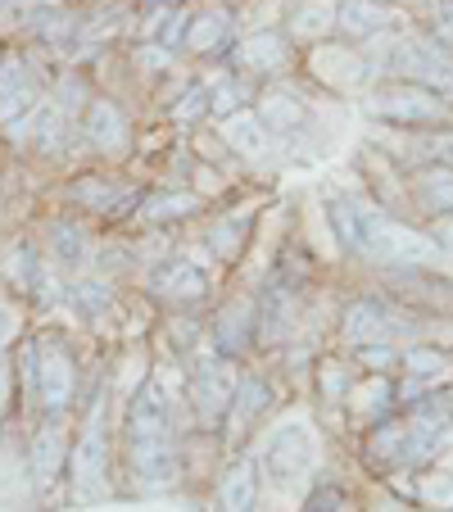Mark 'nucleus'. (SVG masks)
Masks as SVG:
<instances>
[{
    "label": "nucleus",
    "mask_w": 453,
    "mask_h": 512,
    "mask_svg": "<svg viewBox=\"0 0 453 512\" xmlns=\"http://www.w3.org/2000/svg\"><path fill=\"white\" fill-rule=\"evenodd\" d=\"M354 218H358L354 250L367 254V259H376V263H426L435 254V241H426V236H417V232H408V227L390 223L386 213L354 204Z\"/></svg>",
    "instance_id": "obj_1"
},
{
    "label": "nucleus",
    "mask_w": 453,
    "mask_h": 512,
    "mask_svg": "<svg viewBox=\"0 0 453 512\" xmlns=\"http://www.w3.org/2000/svg\"><path fill=\"white\" fill-rule=\"evenodd\" d=\"M367 109L376 118H386V123H404V127H435L449 118V100L440 91L422 87V82H390V87L372 91Z\"/></svg>",
    "instance_id": "obj_2"
},
{
    "label": "nucleus",
    "mask_w": 453,
    "mask_h": 512,
    "mask_svg": "<svg viewBox=\"0 0 453 512\" xmlns=\"http://www.w3.org/2000/svg\"><path fill=\"white\" fill-rule=\"evenodd\" d=\"M23 358H28V386H32V395H37L50 413L68 408V399H73V390H78V368H73L68 349L59 345V340H41V345L23 349Z\"/></svg>",
    "instance_id": "obj_3"
},
{
    "label": "nucleus",
    "mask_w": 453,
    "mask_h": 512,
    "mask_svg": "<svg viewBox=\"0 0 453 512\" xmlns=\"http://www.w3.org/2000/svg\"><path fill=\"white\" fill-rule=\"evenodd\" d=\"M395 73H408V82H422L431 91H453V55L426 37H404L386 59Z\"/></svg>",
    "instance_id": "obj_4"
},
{
    "label": "nucleus",
    "mask_w": 453,
    "mask_h": 512,
    "mask_svg": "<svg viewBox=\"0 0 453 512\" xmlns=\"http://www.w3.org/2000/svg\"><path fill=\"white\" fill-rule=\"evenodd\" d=\"M168 422H173V413H168V395L155 386V381H145V386L132 395V404H127V445L164 440Z\"/></svg>",
    "instance_id": "obj_5"
},
{
    "label": "nucleus",
    "mask_w": 453,
    "mask_h": 512,
    "mask_svg": "<svg viewBox=\"0 0 453 512\" xmlns=\"http://www.w3.org/2000/svg\"><path fill=\"white\" fill-rule=\"evenodd\" d=\"M313 463V440L304 426H286V431L272 435V445H268V472L277 476L281 485H290L299 472H309Z\"/></svg>",
    "instance_id": "obj_6"
},
{
    "label": "nucleus",
    "mask_w": 453,
    "mask_h": 512,
    "mask_svg": "<svg viewBox=\"0 0 453 512\" xmlns=\"http://www.w3.org/2000/svg\"><path fill=\"white\" fill-rule=\"evenodd\" d=\"M68 472H73V490H78L82 499L100 490V481H105V431H100V422H87L82 440L73 445Z\"/></svg>",
    "instance_id": "obj_7"
},
{
    "label": "nucleus",
    "mask_w": 453,
    "mask_h": 512,
    "mask_svg": "<svg viewBox=\"0 0 453 512\" xmlns=\"http://www.w3.org/2000/svg\"><path fill=\"white\" fill-rule=\"evenodd\" d=\"M127 454H132V472H136V481H141L145 490H159V485H168L177 476L173 435H164V440H141V445H127Z\"/></svg>",
    "instance_id": "obj_8"
},
{
    "label": "nucleus",
    "mask_w": 453,
    "mask_h": 512,
    "mask_svg": "<svg viewBox=\"0 0 453 512\" xmlns=\"http://www.w3.org/2000/svg\"><path fill=\"white\" fill-rule=\"evenodd\" d=\"M232 377L218 368V363H204L200 372H195V386H191V395H195V413H200V422L204 426H213V422H222V413L232 408Z\"/></svg>",
    "instance_id": "obj_9"
},
{
    "label": "nucleus",
    "mask_w": 453,
    "mask_h": 512,
    "mask_svg": "<svg viewBox=\"0 0 453 512\" xmlns=\"http://www.w3.org/2000/svg\"><path fill=\"white\" fill-rule=\"evenodd\" d=\"M87 141L96 150H109V155L127 145V118L114 100H91L87 105Z\"/></svg>",
    "instance_id": "obj_10"
},
{
    "label": "nucleus",
    "mask_w": 453,
    "mask_h": 512,
    "mask_svg": "<svg viewBox=\"0 0 453 512\" xmlns=\"http://www.w3.org/2000/svg\"><path fill=\"white\" fill-rule=\"evenodd\" d=\"M155 290L164 295V300L191 304V300H204V290H209V281H204V272L195 268V263L173 259V263H164V268L155 272Z\"/></svg>",
    "instance_id": "obj_11"
},
{
    "label": "nucleus",
    "mask_w": 453,
    "mask_h": 512,
    "mask_svg": "<svg viewBox=\"0 0 453 512\" xmlns=\"http://www.w3.org/2000/svg\"><path fill=\"white\" fill-rule=\"evenodd\" d=\"M386 23H390V10L381 0H345V5H336V28L345 32L349 41L376 37Z\"/></svg>",
    "instance_id": "obj_12"
},
{
    "label": "nucleus",
    "mask_w": 453,
    "mask_h": 512,
    "mask_svg": "<svg viewBox=\"0 0 453 512\" xmlns=\"http://www.w3.org/2000/svg\"><path fill=\"white\" fill-rule=\"evenodd\" d=\"M236 59H241V68H250V73H281L290 50H286V37H277V32H254V37H245L241 46H236Z\"/></svg>",
    "instance_id": "obj_13"
},
{
    "label": "nucleus",
    "mask_w": 453,
    "mask_h": 512,
    "mask_svg": "<svg viewBox=\"0 0 453 512\" xmlns=\"http://www.w3.org/2000/svg\"><path fill=\"white\" fill-rule=\"evenodd\" d=\"M259 508V472L254 463H236L218 485V512H254Z\"/></svg>",
    "instance_id": "obj_14"
},
{
    "label": "nucleus",
    "mask_w": 453,
    "mask_h": 512,
    "mask_svg": "<svg viewBox=\"0 0 453 512\" xmlns=\"http://www.w3.org/2000/svg\"><path fill=\"white\" fill-rule=\"evenodd\" d=\"M59 463H64V431L55 422H46L32 435V481H37V490H50V481L59 476Z\"/></svg>",
    "instance_id": "obj_15"
},
{
    "label": "nucleus",
    "mask_w": 453,
    "mask_h": 512,
    "mask_svg": "<svg viewBox=\"0 0 453 512\" xmlns=\"http://www.w3.org/2000/svg\"><path fill=\"white\" fill-rule=\"evenodd\" d=\"M32 145H37L41 155H59L68 141V109L59 105V100H50V105H37V114H32Z\"/></svg>",
    "instance_id": "obj_16"
},
{
    "label": "nucleus",
    "mask_w": 453,
    "mask_h": 512,
    "mask_svg": "<svg viewBox=\"0 0 453 512\" xmlns=\"http://www.w3.org/2000/svg\"><path fill=\"white\" fill-rule=\"evenodd\" d=\"M232 37V14L227 10H204L200 19L186 23V46L200 50V55H213L222 50V41Z\"/></svg>",
    "instance_id": "obj_17"
},
{
    "label": "nucleus",
    "mask_w": 453,
    "mask_h": 512,
    "mask_svg": "<svg viewBox=\"0 0 453 512\" xmlns=\"http://www.w3.org/2000/svg\"><path fill=\"white\" fill-rule=\"evenodd\" d=\"M386 309L376 300H354L345 309V336L354 340V345H372V340L386 336Z\"/></svg>",
    "instance_id": "obj_18"
},
{
    "label": "nucleus",
    "mask_w": 453,
    "mask_h": 512,
    "mask_svg": "<svg viewBox=\"0 0 453 512\" xmlns=\"http://www.w3.org/2000/svg\"><path fill=\"white\" fill-rule=\"evenodd\" d=\"M222 136L232 141V150H241L245 159H259L268 150V127L259 123V114H232L222 118Z\"/></svg>",
    "instance_id": "obj_19"
},
{
    "label": "nucleus",
    "mask_w": 453,
    "mask_h": 512,
    "mask_svg": "<svg viewBox=\"0 0 453 512\" xmlns=\"http://www.w3.org/2000/svg\"><path fill=\"white\" fill-rule=\"evenodd\" d=\"M336 28V5L331 0H304L295 14H290V32L304 41H322Z\"/></svg>",
    "instance_id": "obj_20"
},
{
    "label": "nucleus",
    "mask_w": 453,
    "mask_h": 512,
    "mask_svg": "<svg viewBox=\"0 0 453 512\" xmlns=\"http://www.w3.org/2000/svg\"><path fill=\"white\" fill-rule=\"evenodd\" d=\"M259 123L272 127V132H295V127H304V105L295 96H286V91H268Z\"/></svg>",
    "instance_id": "obj_21"
},
{
    "label": "nucleus",
    "mask_w": 453,
    "mask_h": 512,
    "mask_svg": "<svg viewBox=\"0 0 453 512\" xmlns=\"http://www.w3.org/2000/svg\"><path fill=\"white\" fill-rule=\"evenodd\" d=\"M268 408V386H263L259 377H245L241 386L232 390V422H241V426H250L254 417Z\"/></svg>",
    "instance_id": "obj_22"
},
{
    "label": "nucleus",
    "mask_w": 453,
    "mask_h": 512,
    "mask_svg": "<svg viewBox=\"0 0 453 512\" xmlns=\"http://www.w3.org/2000/svg\"><path fill=\"white\" fill-rule=\"evenodd\" d=\"M417 191H422V200L431 204V209H453V168H431V173H422V182H417Z\"/></svg>",
    "instance_id": "obj_23"
},
{
    "label": "nucleus",
    "mask_w": 453,
    "mask_h": 512,
    "mask_svg": "<svg viewBox=\"0 0 453 512\" xmlns=\"http://www.w3.org/2000/svg\"><path fill=\"white\" fill-rule=\"evenodd\" d=\"M73 200L78 204H87V209H100V213H109L118 204V186L109 182V177H82L78 186H73Z\"/></svg>",
    "instance_id": "obj_24"
},
{
    "label": "nucleus",
    "mask_w": 453,
    "mask_h": 512,
    "mask_svg": "<svg viewBox=\"0 0 453 512\" xmlns=\"http://www.w3.org/2000/svg\"><path fill=\"white\" fill-rule=\"evenodd\" d=\"M50 250L59 254V263H78L82 254H87V236H82L78 223H59L55 232H50Z\"/></svg>",
    "instance_id": "obj_25"
},
{
    "label": "nucleus",
    "mask_w": 453,
    "mask_h": 512,
    "mask_svg": "<svg viewBox=\"0 0 453 512\" xmlns=\"http://www.w3.org/2000/svg\"><path fill=\"white\" fill-rule=\"evenodd\" d=\"M195 209H200V200H195V195H159V200L145 204L141 218H150V223H173V218L195 213Z\"/></svg>",
    "instance_id": "obj_26"
},
{
    "label": "nucleus",
    "mask_w": 453,
    "mask_h": 512,
    "mask_svg": "<svg viewBox=\"0 0 453 512\" xmlns=\"http://www.w3.org/2000/svg\"><path fill=\"white\" fill-rule=\"evenodd\" d=\"M28 59H0V100H10L14 91L28 87Z\"/></svg>",
    "instance_id": "obj_27"
},
{
    "label": "nucleus",
    "mask_w": 453,
    "mask_h": 512,
    "mask_svg": "<svg viewBox=\"0 0 453 512\" xmlns=\"http://www.w3.org/2000/svg\"><path fill=\"white\" fill-rule=\"evenodd\" d=\"M32 28H37L41 32V41H64L68 37V32H73V19H68V14L64 10H41L37 14V23H32Z\"/></svg>",
    "instance_id": "obj_28"
},
{
    "label": "nucleus",
    "mask_w": 453,
    "mask_h": 512,
    "mask_svg": "<svg viewBox=\"0 0 453 512\" xmlns=\"http://www.w3.org/2000/svg\"><path fill=\"white\" fill-rule=\"evenodd\" d=\"M78 309L91 313V318L109 309V286H105V281H82V286H78Z\"/></svg>",
    "instance_id": "obj_29"
},
{
    "label": "nucleus",
    "mask_w": 453,
    "mask_h": 512,
    "mask_svg": "<svg viewBox=\"0 0 453 512\" xmlns=\"http://www.w3.org/2000/svg\"><path fill=\"white\" fill-rule=\"evenodd\" d=\"M218 340H222V349H232V345H245V327H250V313H236V309H227L222 313V322H218Z\"/></svg>",
    "instance_id": "obj_30"
},
{
    "label": "nucleus",
    "mask_w": 453,
    "mask_h": 512,
    "mask_svg": "<svg viewBox=\"0 0 453 512\" xmlns=\"http://www.w3.org/2000/svg\"><path fill=\"white\" fill-rule=\"evenodd\" d=\"M123 5H109V10H100L96 14V19H91L87 23V37H96V41H105V37H114V28H118V23H123Z\"/></svg>",
    "instance_id": "obj_31"
},
{
    "label": "nucleus",
    "mask_w": 453,
    "mask_h": 512,
    "mask_svg": "<svg viewBox=\"0 0 453 512\" xmlns=\"http://www.w3.org/2000/svg\"><path fill=\"white\" fill-rule=\"evenodd\" d=\"M204 109H209V91L191 87V91H186V96H182V100H177V105H173V114L182 118V123H191V118H200Z\"/></svg>",
    "instance_id": "obj_32"
},
{
    "label": "nucleus",
    "mask_w": 453,
    "mask_h": 512,
    "mask_svg": "<svg viewBox=\"0 0 453 512\" xmlns=\"http://www.w3.org/2000/svg\"><path fill=\"white\" fill-rule=\"evenodd\" d=\"M209 105H213L218 118H232L236 109H241V91H236V82H222V87L209 96Z\"/></svg>",
    "instance_id": "obj_33"
},
{
    "label": "nucleus",
    "mask_w": 453,
    "mask_h": 512,
    "mask_svg": "<svg viewBox=\"0 0 453 512\" xmlns=\"http://www.w3.org/2000/svg\"><path fill=\"white\" fill-rule=\"evenodd\" d=\"M304 512H340V490H336V485H322V490H313L309 503H304Z\"/></svg>",
    "instance_id": "obj_34"
},
{
    "label": "nucleus",
    "mask_w": 453,
    "mask_h": 512,
    "mask_svg": "<svg viewBox=\"0 0 453 512\" xmlns=\"http://www.w3.org/2000/svg\"><path fill=\"white\" fill-rule=\"evenodd\" d=\"M358 358H363L367 368H390L399 354H395L390 345H358Z\"/></svg>",
    "instance_id": "obj_35"
},
{
    "label": "nucleus",
    "mask_w": 453,
    "mask_h": 512,
    "mask_svg": "<svg viewBox=\"0 0 453 512\" xmlns=\"http://www.w3.org/2000/svg\"><path fill=\"white\" fill-rule=\"evenodd\" d=\"M168 59H173V55H168V46H164V41H159V46H145V50H136V64H141L145 73H159V68H164Z\"/></svg>",
    "instance_id": "obj_36"
},
{
    "label": "nucleus",
    "mask_w": 453,
    "mask_h": 512,
    "mask_svg": "<svg viewBox=\"0 0 453 512\" xmlns=\"http://www.w3.org/2000/svg\"><path fill=\"white\" fill-rule=\"evenodd\" d=\"M431 155L440 159L444 168H453V136H435V141H431Z\"/></svg>",
    "instance_id": "obj_37"
},
{
    "label": "nucleus",
    "mask_w": 453,
    "mask_h": 512,
    "mask_svg": "<svg viewBox=\"0 0 453 512\" xmlns=\"http://www.w3.org/2000/svg\"><path fill=\"white\" fill-rule=\"evenodd\" d=\"M440 245H444V250H449V254H453V227H449V232H444V236H440Z\"/></svg>",
    "instance_id": "obj_38"
},
{
    "label": "nucleus",
    "mask_w": 453,
    "mask_h": 512,
    "mask_svg": "<svg viewBox=\"0 0 453 512\" xmlns=\"http://www.w3.org/2000/svg\"><path fill=\"white\" fill-rule=\"evenodd\" d=\"M0 395H5V372H0Z\"/></svg>",
    "instance_id": "obj_39"
},
{
    "label": "nucleus",
    "mask_w": 453,
    "mask_h": 512,
    "mask_svg": "<svg viewBox=\"0 0 453 512\" xmlns=\"http://www.w3.org/2000/svg\"><path fill=\"white\" fill-rule=\"evenodd\" d=\"M0 327H5V309H0Z\"/></svg>",
    "instance_id": "obj_40"
}]
</instances>
